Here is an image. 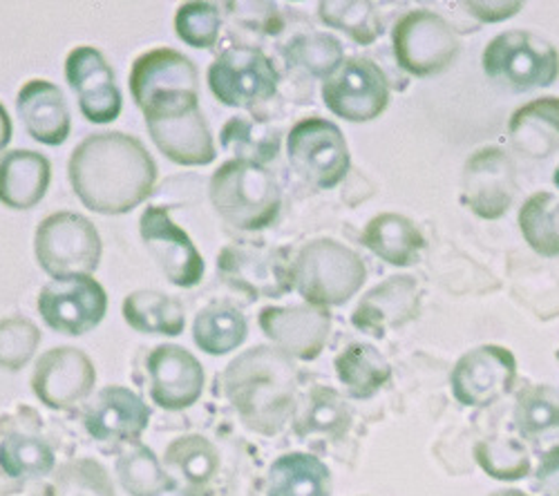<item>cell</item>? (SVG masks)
<instances>
[{
    "mask_svg": "<svg viewBox=\"0 0 559 496\" xmlns=\"http://www.w3.org/2000/svg\"><path fill=\"white\" fill-rule=\"evenodd\" d=\"M70 184L90 210L123 215L144 204L157 182V166L136 137L99 132L85 137L72 153Z\"/></svg>",
    "mask_w": 559,
    "mask_h": 496,
    "instance_id": "1",
    "label": "cell"
},
{
    "mask_svg": "<svg viewBox=\"0 0 559 496\" xmlns=\"http://www.w3.org/2000/svg\"><path fill=\"white\" fill-rule=\"evenodd\" d=\"M224 389L251 430L275 434L294 410L296 367L280 349L255 347L226 367Z\"/></svg>",
    "mask_w": 559,
    "mask_h": 496,
    "instance_id": "2",
    "label": "cell"
},
{
    "mask_svg": "<svg viewBox=\"0 0 559 496\" xmlns=\"http://www.w3.org/2000/svg\"><path fill=\"white\" fill-rule=\"evenodd\" d=\"M211 202L233 229L262 231L275 221L283 195L264 166L230 159L213 172Z\"/></svg>",
    "mask_w": 559,
    "mask_h": 496,
    "instance_id": "3",
    "label": "cell"
},
{
    "mask_svg": "<svg viewBox=\"0 0 559 496\" xmlns=\"http://www.w3.org/2000/svg\"><path fill=\"white\" fill-rule=\"evenodd\" d=\"M367 278L358 253L336 240L302 246L294 262V287L313 306H341L352 300Z\"/></svg>",
    "mask_w": 559,
    "mask_h": 496,
    "instance_id": "4",
    "label": "cell"
},
{
    "mask_svg": "<svg viewBox=\"0 0 559 496\" xmlns=\"http://www.w3.org/2000/svg\"><path fill=\"white\" fill-rule=\"evenodd\" d=\"M34 251L40 268L55 280L90 278L102 262V238L87 217L61 210L38 223Z\"/></svg>",
    "mask_w": 559,
    "mask_h": 496,
    "instance_id": "5",
    "label": "cell"
},
{
    "mask_svg": "<svg viewBox=\"0 0 559 496\" xmlns=\"http://www.w3.org/2000/svg\"><path fill=\"white\" fill-rule=\"evenodd\" d=\"M142 112L155 146L170 161L206 166L215 159V144L200 110V95H170L148 104Z\"/></svg>",
    "mask_w": 559,
    "mask_h": 496,
    "instance_id": "6",
    "label": "cell"
},
{
    "mask_svg": "<svg viewBox=\"0 0 559 496\" xmlns=\"http://www.w3.org/2000/svg\"><path fill=\"white\" fill-rule=\"evenodd\" d=\"M486 76L510 93L548 87L559 76V55L537 34L512 29L499 34L484 50Z\"/></svg>",
    "mask_w": 559,
    "mask_h": 496,
    "instance_id": "7",
    "label": "cell"
},
{
    "mask_svg": "<svg viewBox=\"0 0 559 496\" xmlns=\"http://www.w3.org/2000/svg\"><path fill=\"white\" fill-rule=\"evenodd\" d=\"M289 166L316 189L338 186L349 170L343 132L328 119H302L287 137Z\"/></svg>",
    "mask_w": 559,
    "mask_h": 496,
    "instance_id": "8",
    "label": "cell"
},
{
    "mask_svg": "<svg viewBox=\"0 0 559 496\" xmlns=\"http://www.w3.org/2000/svg\"><path fill=\"white\" fill-rule=\"evenodd\" d=\"M399 65L414 76L445 72L459 57V40L445 19L418 10L405 14L392 34Z\"/></svg>",
    "mask_w": 559,
    "mask_h": 496,
    "instance_id": "9",
    "label": "cell"
},
{
    "mask_svg": "<svg viewBox=\"0 0 559 496\" xmlns=\"http://www.w3.org/2000/svg\"><path fill=\"white\" fill-rule=\"evenodd\" d=\"M217 274L251 300L280 298L294 289V264L287 253L264 244H228L217 255Z\"/></svg>",
    "mask_w": 559,
    "mask_h": 496,
    "instance_id": "10",
    "label": "cell"
},
{
    "mask_svg": "<svg viewBox=\"0 0 559 496\" xmlns=\"http://www.w3.org/2000/svg\"><path fill=\"white\" fill-rule=\"evenodd\" d=\"M215 99L228 108H253L269 101L277 89V70L255 48H230L209 68Z\"/></svg>",
    "mask_w": 559,
    "mask_h": 496,
    "instance_id": "11",
    "label": "cell"
},
{
    "mask_svg": "<svg viewBox=\"0 0 559 496\" xmlns=\"http://www.w3.org/2000/svg\"><path fill=\"white\" fill-rule=\"evenodd\" d=\"M322 101L336 117L365 123L385 112L390 87L379 65L369 59H345L334 74L324 78Z\"/></svg>",
    "mask_w": 559,
    "mask_h": 496,
    "instance_id": "12",
    "label": "cell"
},
{
    "mask_svg": "<svg viewBox=\"0 0 559 496\" xmlns=\"http://www.w3.org/2000/svg\"><path fill=\"white\" fill-rule=\"evenodd\" d=\"M515 380L518 360L499 344H484L461 355L450 376L452 394L465 408H488L510 394Z\"/></svg>",
    "mask_w": 559,
    "mask_h": 496,
    "instance_id": "13",
    "label": "cell"
},
{
    "mask_svg": "<svg viewBox=\"0 0 559 496\" xmlns=\"http://www.w3.org/2000/svg\"><path fill=\"white\" fill-rule=\"evenodd\" d=\"M106 311L108 295L92 278L55 280L38 293L40 318L66 336H83L99 327Z\"/></svg>",
    "mask_w": 559,
    "mask_h": 496,
    "instance_id": "14",
    "label": "cell"
},
{
    "mask_svg": "<svg viewBox=\"0 0 559 496\" xmlns=\"http://www.w3.org/2000/svg\"><path fill=\"white\" fill-rule=\"evenodd\" d=\"M139 231L148 246L162 274L181 289H193L204 278V257L186 235L183 229L170 219V213L162 206H151L139 219Z\"/></svg>",
    "mask_w": 559,
    "mask_h": 496,
    "instance_id": "15",
    "label": "cell"
},
{
    "mask_svg": "<svg viewBox=\"0 0 559 496\" xmlns=\"http://www.w3.org/2000/svg\"><path fill=\"white\" fill-rule=\"evenodd\" d=\"M97 383L92 360L72 347H59L43 353L32 376L36 398L50 410H72L85 400Z\"/></svg>",
    "mask_w": 559,
    "mask_h": 496,
    "instance_id": "16",
    "label": "cell"
},
{
    "mask_svg": "<svg viewBox=\"0 0 559 496\" xmlns=\"http://www.w3.org/2000/svg\"><path fill=\"white\" fill-rule=\"evenodd\" d=\"M515 164L497 146L477 150L463 168L461 202L484 219H499L515 197Z\"/></svg>",
    "mask_w": 559,
    "mask_h": 496,
    "instance_id": "17",
    "label": "cell"
},
{
    "mask_svg": "<svg viewBox=\"0 0 559 496\" xmlns=\"http://www.w3.org/2000/svg\"><path fill=\"white\" fill-rule=\"evenodd\" d=\"M66 78L79 97L83 117L92 123H110L121 114V93L106 57L90 45L68 55Z\"/></svg>",
    "mask_w": 559,
    "mask_h": 496,
    "instance_id": "18",
    "label": "cell"
},
{
    "mask_svg": "<svg viewBox=\"0 0 559 496\" xmlns=\"http://www.w3.org/2000/svg\"><path fill=\"white\" fill-rule=\"evenodd\" d=\"M260 327L289 358L313 360L328 344L332 315L328 309L309 302L298 306H266L260 311Z\"/></svg>",
    "mask_w": 559,
    "mask_h": 496,
    "instance_id": "19",
    "label": "cell"
},
{
    "mask_svg": "<svg viewBox=\"0 0 559 496\" xmlns=\"http://www.w3.org/2000/svg\"><path fill=\"white\" fill-rule=\"evenodd\" d=\"M151 396L164 410L191 408L204 389V367L200 360L177 344L157 347L148 360Z\"/></svg>",
    "mask_w": 559,
    "mask_h": 496,
    "instance_id": "20",
    "label": "cell"
},
{
    "mask_svg": "<svg viewBox=\"0 0 559 496\" xmlns=\"http://www.w3.org/2000/svg\"><path fill=\"white\" fill-rule=\"evenodd\" d=\"M130 89L139 110H144L148 104L170 95H200V76L191 59L175 50L159 48L134 61L130 72Z\"/></svg>",
    "mask_w": 559,
    "mask_h": 496,
    "instance_id": "21",
    "label": "cell"
},
{
    "mask_svg": "<svg viewBox=\"0 0 559 496\" xmlns=\"http://www.w3.org/2000/svg\"><path fill=\"white\" fill-rule=\"evenodd\" d=\"M151 421L146 402L126 387H108L87 404L85 430L102 443H136Z\"/></svg>",
    "mask_w": 559,
    "mask_h": 496,
    "instance_id": "22",
    "label": "cell"
},
{
    "mask_svg": "<svg viewBox=\"0 0 559 496\" xmlns=\"http://www.w3.org/2000/svg\"><path fill=\"white\" fill-rule=\"evenodd\" d=\"M418 313V287L414 278H390L371 289L354 311L356 329L383 338L390 329L403 327Z\"/></svg>",
    "mask_w": 559,
    "mask_h": 496,
    "instance_id": "23",
    "label": "cell"
},
{
    "mask_svg": "<svg viewBox=\"0 0 559 496\" xmlns=\"http://www.w3.org/2000/svg\"><path fill=\"white\" fill-rule=\"evenodd\" d=\"M16 110L29 137L45 146H61L70 134V108L59 85L34 78L16 97Z\"/></svg>",
    "mask_w": 559,
    "mask_h": 496,
    "instance_id": "24",
    "label": "cell"
},
{
    "mask_svg": "<svg viewBox=\"0 0 559 496\" xmlns=\"http://www.w3.org/2000/svg\"><path fill=\"white\" fill-rule=\"evenodd\" d=\"M52 166L34 150H12L0 159V202L12 210H29L50 189Z\"/></svg>",
    "mask_w": 559,
    "mask_h": 496,
    "instance_id": "25",
    "label": "cell"
},
{
    "mask_svg": "<svg viewBox=\"0 0 559 496\" xmlns=\"http://www.w3.org/2000/svg\"><path fill=\"white\" fill-rule=\"evenodd\" d=\"M166 472L186 496H202L217 476L219 457L213 443L202 436H183L177 438L166 449Z\"/></svg>",
    "mask_w": 559,
    "mask_h": 496,
    "instance_id": "26",
    "label": "cell"
},
{
    "mask_svg": "<svg viewBox=\"0 0 559 496\" xmlns=\"http://www.w3.org/2000/svg\"><path fill=\"white\" fill-rule=\"evenodd\" d=\"M510 142L533 159H546L559 150V99L546 97L520 108L510 119Z\"/></svg>",
    "mask_w": 559,
    "mask_h": 496,
    "instance_id": "27",
    "label": "cell"
},
{
    "mask_svg": "<svg viewBox=\"0 0 559 496\" xmlns=\"http://www.w3.org/2000/svg\"><path fill=\"white\" fill-rule=\"evenodd\" d=\"M360 240L371 253L392 266L414 264L426 246V240L414 227V221L396 213L377 215L367 223Z\"/></svg>",
    "mask_w": 559,
    "mask_h": 496,
    "instance_id": "28",
    "label": "cell"
},
{
    "mask_svg": "<svg viewBox=\"0 0 559 496\" xmlns=\"http://www.w3.org/2000/svg\"><path fill=\"white\" fill-rule=\"evenodd\" d=\"M266 496H332V472L311 455H285L269 470Z\"/></svg>",
    "mask_w": 559,
    "mask_h": 496,
    "instance_id": "29",
    "label": "cell"
},
{
    "mask_svg": "<svg viewBox=\"0 0 559 496\" xmlns=\"http://www.w3.org/2000/svg\"><path fill=\"white\" fill-rule=\"evenodd\" d=\"M126 323L142 334L179 336L186 327V313L179 300L159 291H134L123 300Z\"/></svg>",
    "mask_w": 559,
    "mask_h": 496,
    "instance_id": "30",
    "label": "cell"
},
{
    "mask_svg": "<svg viewBox=\"0 0 559 496\" xmlns=\"http://www.w3.org/2000/svg\"><path fill=\"white\" fill-rule=\"evenodd\" d=\"M336 374L354 398H369L390 380L392 367L377 347L354 342L338 353Z\"/></svg>",
    "mask_w": 559,
    "mask_h": 496,
    "instance_id": "31",
    "label": "cell"
},
{
    "mask_svg": "<svg viewBox=\"0 0 559 496\" xmlns=\"http://www.w3.org/2000/svg\"><path fill=\"white\" fill-rule=\"evenodd\" d=\"M515 427L531 443L559 438V389L535 385L524 389L515 402Z\"/></svg>",
    "mask_w": 559,
    "mask_h": 496,
    "instance_id": "32",
    "label": "cell"
},
{
    "mask_svg": "<svg viewBox=\"0 0 559 496\" xmlns=\"http://www.w3.org/2000/svg\"><path fill=\"white\" fill-rule=\"evenodd\" d=\"M245 315L228 304H209L195 318L193 336L202 351L211 355H224L238 349L247 340Z\"/></svg>",
    "mask_w": 559,
    "mask_h": 496,
    "instance_id": "33",
    "label": "cell"
},
{
    "mask_svg": "<svg viewBox=\"0 0 559 496\" xmlns=\"http://www.w3.org/2000/svg\"><path fill=\"white\" fill-rule=\"evenodd\" d=\"M219 142L222 148L236 159L262 166L275 159L280 150V132L266 121L236 117L228 119V123L222 128Z\"/></svg>",
    "mask_w": 559,
    "mask_h": 496,
    "instance_id": "34",
    "label": "cell"
},
{
    "mask_svg": "<svg viewBox=\"0 0 559 496\" xmlns=\"http://www.w3.org/2000/svg\"><path fill=\"white\" fill-rule=\"evenodd\" d=\"M520 229L528 246L544 255H559V199L546 191L526 199L520 210Z\"/></svg>",
    "mask_w": 559,
    "mask_h": 496,
    "instance_id": "35",
    "label": "cell"
},
{
    "mask_svg": "<svg viewBox=\"0 0 559 496\" xmlns=\"http://www.w3.org/2000/svg\"><path fill=\"white\" fill-rule=\"evenodd\" d=\"M117 476L132 496H162L173 489L168 472L142 443H132L117 461Z\"/></svg>",
    "mask_w": 559,
    "mask_h": 496,
    "instance_id": "36",
    "label": "cell"
},
{
    "mask_svg": "<svg viewBox=\"0 0 559 496\" xmlns=\"http://www.w3.org/2000/svg\"><path fill=\"white\" fill-rule=\"evenodd\" d=\"M0 468L12 479H43L55 468V452L36 436L12 434L0 443Z\"/></svg>",
    "mask_w": 559,
    "mask_h": 496,
    "instance_id": "37",
    "label": "cell"
},
{
    "mask_svg": "<svg viewBox=\"0 0 559 496\" xmlns=\"http://www.w3.org/2000/svg\"><path fill=\"white\" fill-rule=\"evenodd\" d=\"M318 16L334 29L347 32L356 43L369 45L383 34V21L374 3H358V0H328L318 5Z\"/></svg>",
    "mask_w": 559,
    "mask_h": 496,
    "instance_id": "38",
    "label": "cell"
},
{
    "mask_svg": "<svg viewBox=\"0 0 559 496\" xmlns=\"http://www.w3.org/2000/svg\"><path fill=\"white\" fill-rule=\"evenodd\" d=\"M475 459L481 470L497 481H520L531 472L526 447L515 438H486L475 445Z\"/></svg>",
    "mask_w": 559,
    "mask_h": 496,
    "instance_id": "39",
    "label": "cell"
},
{
    "mask_svg": "<svg viewBox=\"0 0 559 496\" xmlns=\"http://www.w3.org/2000/svg\"><path fill=\"white\" fill-rule=\"evenodd\" d=\"M287 61L296 68L311 72L313 76L328 78L343 65L345 55H343V45L336 36L309 34V36H298L289 43Z\"/></svg>",
    "mask_w": 559,
    "mask_h": 496,
    "instance_id": "40",
    "label": "cell"
},
{
    "mask_svg": "<svg viewBox=\"0 0 559 496\" xmlns=\"http://www.w3.org/2000/svg\"><path fill=\"white\" fill-rule=\"evenodd\" d=\"M352 421L347 402L332 389H316L309 396L302 419L298 421L300 434H343Z\"/></svg>",
    "mask_w": 559,
    "mask_h": 496,
    "instance_id": "41",
    "label": "cell"
},
{
    "mask_svg": "<svg viewBox=\"0 0 559 496\" xmlns=\"http://www.w3.org/2000/svg\"><path fill=\"white\" fill-rule=\"evenodd\" d=\"M40 344L38 327L27 318L0 320V370H23Z\"/></svg>",
    "mask_w": 559,
    "mask_h": 496,
    "instance_id": "42",
    "label": "cell"
},
{
    "mask_svg": "<svg viewBox=\"0 0 559 496\" xmlns=\"http://www.w3.org/2000/svg\"><path fill=\"white\" fill-rule=\"evenodd\" d=\"M222 27L219 10L211 3H186L177 10L175 32L191 48L209 50L217 43Z\"/></svg>",
    "mask_w": 559,
    "mask_h": 496,
    "instance_id": "43",
    "label": "cell"
},
{
    "mask_svg": "<svg viewBox=\"0 0 559 496\" xmlns=\"http://www.w3.org/2000/svg\"><path fill=\"white\" fill-rule=\"evenodd\" d=\"M57 496H115V487L99 463L81 459L59 470Z\"/></svg>",
    "mask_w": 559,
    "mask_h": 496,
    "instance_id": "44",
    "label": "cell"
},
{
    "mask_svg": "<svg viewBox=\"0 0 559 496\" xmlns=\"http://www.w3.org/2000/svg\"><path fill=\"white\" fill-rule=\"evenodd\" d=\"M533 489L542 496H559V445L542 457L533 479Z\"/></svg>",
    "mask_w": 559,
    "mask_h": 496,
    "instance_id": "45",
    "label": "cell"
},
{
    "mask_svg": "<svg viewBox=\"0 0 559 496\" xmlns=\"http://www.w3.org/2000/svg\"><path fill=\"white\" fill-rule=\"evenodd\" d=\"M465 10L486 23H497L515 16L522 10V3H465Z\"/></svg>",
    "mask_w": 559,
    "mask_h": 496,
    "instance_id": "46",
    "label": "cell"
},
{
    "mask_svg": "<svg viewBox=\"0 0 559 496\" xmlns=\"http://www.w3.org/2000/svg\"><path fill=\"white\" fill-rule=\"evenodd\" d=\"M10 142H12V121L3 104H0V153L8 148Z\"/></svg>",
    "mask_w": 559,
    "mask_h": 496,
    "instance_id": "47",
    "label": "cell"
},
{
    "mask_svg": "<svg viewBox=\"0 0 559 496\" xmlns=\"http://www.w3.org/2000/svg\"><path fill=\"white\" fill-rule=\"evenodd\" d=\"M490 496H528V494H524L520 489H501V492H495Z\"/></svg>",
    "mask_w": 559,
    "mask_h": 496,
    "instance_id": "48",
    "label": "cell"
},
{
    "mask_svg": "<svg viewBox=\"0 0 559 496\" xmlns=\"http://www.w3.org/2000/svg\"><path fill=\"white\" fill-rule=\"evenodd\" d=\"M552 182H555V186L559 189V166L555 168V177H552Z\"/></svg>",
    "mask_w": 559,
    "mask_h": 496,
    "instance_id": "49",
    "label": "cell"
},
{
    "mask_svg": "<svg viewBox=\"0 0 559 496\" xmlns=\"http://www.w3.org/2000/svg\"><path fill=\"white\" fill-rule=\"evenodd\" d=\"M555 355H557V360H559V349H557V353H555Z\"/></svg>",
    "mask_w": 559,
    "mask_h": 496,
    "instance_id": "50",
    "label": "cell"
}]
</instances>
